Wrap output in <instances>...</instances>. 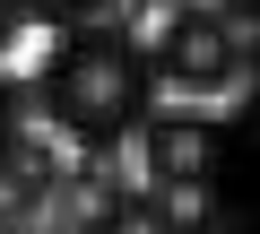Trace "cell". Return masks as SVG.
<instances>
[{"instance_id":"obj_1","label":"cell","mask_w":260,"mask_h":234,"mask_svg":"<svg viewBox=\"0 0 260 234\" xmlns=\"http://www.w3.org/2000/svg\"><path fill=\"white\" fill-rule=\"evenodd\" d=\"M148 95H156L148 52L130 44L121 26H104V18L52 35L44 70H35V104H44V122H52L61 139H78L87 156H104V148H121V139H139V122L156 113Z\"/></svg>"},{"instance_id":"obj_2","label":"cell","mask_w":260,"mask_h":234,"mask_svg":"<svg viewBox=\"0 0 260 234\" xmlns=\"http://www.w3.org/2000/svg\"><path fill=\"white\" fill-rule=\"evenodd\" d=\"M139 156H148L156 191H200V182H225L234 130L217 113H200V104H174V113H148L139 122Z\"/></svg>"},{"instance_id":"obj_3","label":"cell","mask_w":260,"mask_h":234,"mask_svg":"<svg viewBox=\"0 0 260 234\" xmlns=\"http://www.w3.org/2000/svg\"><path fill=\"white\" fill-rule=\"evenodd\" d=\"M148 70H165V78L191 87V95L243 87V78H251V70H243V18H225V9H182V18H165Z\"/></svg>"},{"instance_id":"obj_4","label":"cell","mask_w":260,"mask_h":234,"mask_svg":"<svg viewBox=\"0 0 260 234\" xmlns=\"http://www.w3.org/2000/svg\"><path fill=\"white\" fill-rule=\"evenodd\" d=\"M0 191H9V217H35L61 191V156L44 139H9V148H0Z\"/></svg>"},{"instance_id":"obj_5","label":"cell","mask_w":260,"mask_h":234,"mask_svg":"<svg viewBox=\"0 0 260 234\" xmlns=\"http://www.w3.org/2000/svg\"><path fill=\"white\" fill-rule=\"evenodd\" d=\"M87 234H174V217H165L156 191H113V208H104Z\"/></svg>"},{"instance_id":"obj_6","label":"cell","mask_w":260,"mask_h":234,"mask_svg":"<svg viewBox=\"0 0 260 234\" xmlns=\"http://www.w3.org/2000/svg\"><path fill=\"white\" fill-rule=\"evenodd\" d=\"M225 174L243 182V191H234V208H243V225L260 234V113H251V130H234V156H225Z\"/></svg>"},{"instance_id":"obj_7","label":"cell","mask_w":260,"mask_h":234,"mask_svg":"<svg viewBox=\"0 0 260 234\" xmlns=\"http://www.w3.org/2000/svg\"><path fill=\"white\" fill-rule=\"evenodd\" d=\"M18 9H26V18H44L52 35H70V26H95L104 0H18Z\"/></svg>"},{"instance_id":"obj_8","label":"cell","mask_w":260,"mask_h":234,"mask_svg":"<svg viewBox=\"0 0 260 234\" xmlns=\"http://www.w3.org/2000/svg\"><path fill=\"white\" fill-rule=\"evenodd\" d=\"M9 139H18V87L0 78V148H9Z\"/></svg>"},{"instance_id":"obj_9","label":"cell","mask_w":260,"mask_h":234,"mask_svg":"<svg viewBox=\"0 0 260 234\" xmlns=\"http://www.w3.org/2000/svg\"><path fill=\"white\" fill-rule=\"evenodd\" d=\"M0 18H18V0H0Z\"/></svg>"}]
</instances>
